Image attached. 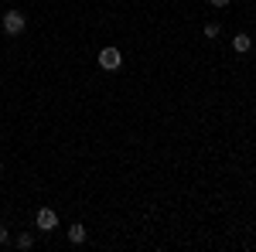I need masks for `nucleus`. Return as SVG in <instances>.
<instances>
[{"label": "nucleus", "mask_w": 256, "mask_h": 252, "mask_svg": "<svg viewBox=\"0 0 256 252\" xmlns=\"http://www.w3.org/2000/svg\"><path fill=\"white\" fill-rule=\"evenodd\" d=\"M24 27H28V17H24L20 10H7V14H4V34H7V38L24 34Z\"/></svg>", "instance_id": "nucleus-1"}, {"label": "nucleus", "mask_w": 256, "mask_h": 252, "mask_svg": "<svg viewBox=\"0 0 256 252\" xmlns=\"http://www.w3.org/2000/svg\"><path fill=\"white\" fill-rule=\"evenodd\" d=\"M120 65H123V55H120V48H102L99 51V68L102 72H120Z\"/></svg>", "instance_id": "nucleus-2"}, {"label": "nucleus", "mask_w": 256, "mask_h": 252, "mask_svg": "<svg viewBox=\"0 0 256 252\" xmlns=\"http://www.w3.org/2000/svg\"><path fill=\"white\" fill-rule=\"evenodd\" d=\"M34 225H38L41 232H55V229H58V215H55V208H38Z\"/></svg>", "instance_id": "nucleus-3"}, {"label": "nucleus", "mask_w": 256, "mask_h": 252, "mask_svg": "<svg viewBox=\"0 0 256 252\" xmlns=\"http://www.w3.org/2000/svg\"><path fill=\"white\" fill-rule=\"evenodd\" d=\"M68 242H72V246H82V242H86V229H82L79 222L68 225Z\"/></svg>", "instance_id": "nucleus-4"}, {"label": "nucleus", "mask_w": 256, "mask_h": 252, "mask_svg": "<svg viewBox=\"0 0 256 252\" xmlns=\"http://www.w3.org/2000/svg\"><path fill=\"white\" fill-rule=\"evenodd\" d=\"M232 48H236V51H250V48H253V38H250V34H236V38H232Z\"/></svg>", "instance_id": "nucleus-5"}, {"label": "nucleus", "mask_w": 256, "mask_h": 252, "mask_svg": "<svg viewBox=\"0 0 256 252\" xmlns=\"http://www.w3.org/2000/svg\"><path fill=\"white\" fill-rule=\"evenodd\" d=\"M14 246H18V249H31V246H34V235H31V232H20L18 239H14Z\"/></svg>", "instance_id": "nucleus-6"}, {"label": "nucleus", "mask_w": 256, "mask_h": 252, "mask_svg": "<svg viewBox=\"0 0 256 252\" xmlns=\"http://www.w3.org/2000/svg\"><path fill=\"white\" fill-rule=\"evenodd\" d=\"M205 38H218V24H205Z\"/></svg>", "instance_id": "nucleus-7"}, {"label": "nucleus", "mask_w": 256, "mask_h": 252, "mask_svg": "<svg viewBox=\"0 0 256 252\" xmlns=\"http://www.w3.org/2000/svg\"><path fill=\"white\" fill-rule=\"evenodd\" d=\"M7 242H10V232H7V229L0 225V246H7Z\"/></svg>", "instance_id": "nucleus-8"}, {"label": "nucleus", "mask_w": 256, "mask_h": 252, "mask_svg": "<svg viewBox=\"0 0 256 252\" xmlns=\"http://www.w3.org/2000/svg\"><path fill=\"white\" fill-rule=\"evenodd\" d=\"M212 7H229V0H208Z\"/></svg>", "instance_id": "nucleus-9"}, {"label": "nucleus", "mask_w": 256, "mask_h": 252, "mask_svg": "<svg viewBox=\"0 0 256 252\" xmlns=\"http://www.w3.org/2000/svg\"><path fill=\"white\" fill-rule=\"evenodd\" d=\"M0 171H4V164H0Z\"/></svg>", "instance_id": "nucleus-10"}]
</instances>
